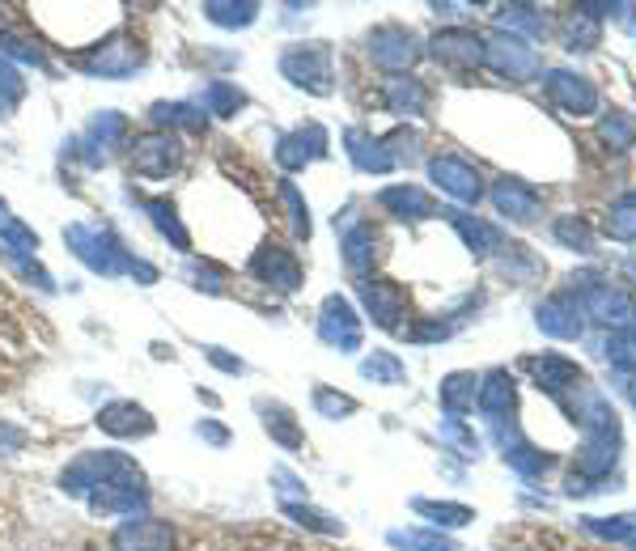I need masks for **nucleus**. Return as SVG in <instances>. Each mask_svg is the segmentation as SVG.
<instances>
[{
    "label": "nucleus",
    "instance_id": "obj_1",
    "mask_svg": "<svg viewBox=\"0 0 636 551\" xmlns=\"http://www.w3.org/2000/svg\"><path fill=\"white\" fill-rule=\"evenodd\" d=\"M484 60H488L501 77H510V81H526V77L539 73V56H535V47H526L517 35H505V30L484 47Z\"/></svg>",
    "mask_w": 636,
    "mask_h": 551
},
{
    "label": "nucleus",
    "instance_id": "obj_18",
    "mask_svg": "<svg viewBox=\"0 0 636 551\" xmlns=\"http://www.w3.org/2000/svg\"><path fill=\"white\" fill-rule=\"evenodd\" d=\"M382 204L395 208L399 217H433V199L416 187H391V192H382Z\"/></svg>",
    "mask_w": 636,
    "mask_h": 551
},
{
    "label": "nucleus",
    "instance_id": "obj_32",
    "mask_svg": "<svg viewBox=\"0 0 636 551\" xmlns=\"http://www.w3.org/2000/svg\"><path fill=\"white\" fill-rule=\"evenodd\" d=\"M628 394H633V403H636V382H633V387H628Z\"/></svg>",
    "mask_w": 636,
    "mask_h": 551
},
{
    "label": "nucleus",
    "instance_id": "obj_13",
    "mask_svg": "<svg viewBox=\"0 0 636 551\" xmlns=\"http://www.w3.org/2000/svg\"><path fill=\"white\" fill-rule=\"evenodd\" d=\"M98 425L111 429V433H149V429H154V425H149V412H145V407H132V403L107 407V412L98 416Z\"/></svg>",
    "mask_w": 636,
    "mask_h": 551
},
{
    "label": "nucleus",
    "instance_id": "obj_30",
    "mask_svg": "<svg viewBox=\"0 0 636 551\" xmlns=\"http://www.w3.org/2000/svg\"><path fill=\"white\" fill-rule=\"evenodd\" d=\"M318 403H322L327 412H353V403H348V399H331V394H318Z\"/></svg>",
    "mask_w": 636,
    "mask_h": 551
},
{
    "label": "nucleus",
    "instance_id": "obj_24",
    "mask_svg": "<svg viewBox=\"0 0 636 551\" xmlns=\"http://www.w3.org/2000/svg\"><path fill=\"white\" fill-rule=\"evenodd\" d=\"M556 237L564 242V246H573V250H590V225L582 221V217H560L556 221Z\"/></svg>",
    "mask_w": 636,
    "mask_h": 551
},
{
    "label": "nucleus",
    "instance_id": "obj_5",
    "mask_svg": "<svg viewBox=\"0 0 636 551\" xmlns=\"http://www.w3.org/2000/svg\"><path fill=\"white\" fill-rule=\"evenodd\" d=\"M183 161V149H179V140L174 136H166V132H154V136H145L140 145H136V154H132V166H136V174H149V179H161V174H170L174 166Z\"/></svg>",
    "mask_w": 636,
    "mask_h": 551
},
{
    "label": "nucleus",
    "instance_id": "obj_2",
    "mask_svg": "<svg viewBox=\"0 0 636 551\" xmlns=\"http://www.w3.org/2000/svg\"><path fill=\"white\" fill-rule=\"evenodd\" d=\"M526 369L535 374L539 391H548L552 399H564L568 391H582V382H586V374H582L568 356H556V353L530 356V360H526Z\"/></svg>",
    "mask_w": 636,
    "mask_h": 551
},
{
    "label": "nucleus",
    "instance_id": "obj_12",
    "mask_svg": "<svg viewBox=\"0 0 636 551\" xmlns=\"http://www.w3.org/2000/svg\"><path fill=\"white\" fill-rule=\"evenodd\" d=\"M360 293H365V306H369V315L378 318L382 327H395V318L403 315V293H399L395 284H382V280L374 284V280H369Z\"/></svg>",
    "mask_w": 636,
    "mask_h": 551
},
{
    "label": "nucleus",
    "instance_id": "obj_21",
    "mask_svg": "<svg viewBox=\"0 0 636 551\" xmlns=\"http://www.w3.org/2000/svg\"><path fill=\"white\" fill-rule=\"evenodd\" d=\"M501 26L526 30V35H543V30H548V22L539 17V9H530V4H510V9H501Z\"/></svg>",
    "mask_w": 636,
    "mask_h": 551
},
{
    "label": "nucleus",
    "instance_id": "obj_10",
    "mask_svg": "<svg viewBox=\"0 0 636 551\" xmlns=\"http://www.w3.org/2000/svg\"><path fill=\"white\" fill-rule=\"evenodd\" d=\"M492 199H497V208H501L510 221H535V217H539V192L526 187V183H517V179L497 183Z\"/></svg>",
    "mask_w": 636,
    "mask_h": 551
},
{
    "label": "nucleus",
    "instance_id": "obj_15",
    "mask_svg": "<svg viewBox=\"0 0 636 551\" xmlns=\"http://www.w3.org/2000/svg\"><path fill=\"white\" fill-rule=\"evenodd\" d=\"M564 42L573 47V51H590L598 42V17L590 9H573L568 17H564Z\"/></svg>",
    "mask_w": 636,
    "mask_h": 551
},
{
    "label": "nucleus",
    "instance_id": "obj_22",
    "mask_svg": "<svg viewBox=\"0 0 636 551\" xmlns=\"http://www.w3.org/2000/svg\"><path fill=\"white\" fill-rule=\"evenodd\" d=\"M586 526L602 535V539H615V543H633L636 548V522L628 517H586Z\"/></svg>",
    "mask_w": 636,
    "mask_h": 551
},
{
    "label": "nucleus",
    "instance_id": "obj_6",
    "mask_svg": "<svg viewBox=\"0 0 636 551\" xmlns=\"http://www.w3.org/2000/svg\"><path fill=\"white\" fill-rule=\"evenodd\" d=\"M429 174H433V183H438L441 192H450L454 199H467V204H476L484 196V183H479V174L467 166V161L458 158H433L429 161Z\"/></svg>",
    "mask_w": 636,
    "mask_h": 551
},
{
    "label": "nucleus",
    "instance_id": "obj_3",
    "mask_svg": "<svg viewBox=\"0 0 636 551\" xmlns=\"http://www.w3.org/2000/svg\"><path fill=\"white\" fill-rule=\"evenodd\" d=\"M548 98L556 102L564 115H595L598 111V89L577 73H548Z\"/></svg>",
    "mask_w": 636,
    "mask_h": 551
},
{
    "label": "nucleus",
    "instance_id": "obj_26",
    "mask_svg": "<svg viewBox=\"0 0 636 551\" xmlns=\"http://www.w3.org/2000/svg\"><path fill=\"white\" fill-rule=\"evenodd\" d=\"M391 98H395L399 111H425V89L416 85V81H395V89H391Z\"/></svg>",
    "mask_w": 636,
    "mask_h": 551
},
{
    "label": "nucleus",
    "instance_id": "obj_25",
    "mask_svg": "<svg viewBox=\"0 0 636 551\" xmlns=\"http://www.w3.org/2000/svg\"><path fill=\"white\" fill-rule=\"evenodd\" d=\"M230 551H327V548H310V543H293V539H259V535H250V539H238Z\"/></svg>",
    "mask_w": 636,
    "mask_h": 551
},
{
    "label": "nucleus",
    "instance_id": "obj_16",
    "mask_svg": "<svg viewBox=\"0 0 636 551\" xmlns=\"http://www.w3.org/2000/svg\"><path fill=\"white\" fill-rule=\"evenodd\" d=\"M607 234L615 242H636V192L620 196L607 212Z\"/></svg>",
    "mask_w": 636,
    "mask_h": 551
},
{
    "label": "nucleus",
    "instance_id": "obj_7",
    "mask_svg": "<svg viewBox=\"0 0 636 551\" xmlns=\"http://www.w3.org/2000/svg\"><path fill=\"white\" fill-rule=\"evenodd\" d=\"M433 56L450 69H479L484 64V42L472 30H441L433 39Z\"/></svg>",
    "mask_w": 636,
    "mask_h": 551
},
{
    "label": "nucleus",
    "instance_id": "obj_4",
    "mask_svg": "<svg viewBox=\"0 0 636 551\" xmlns=\"http://www.w3.org/2000/svg\"><path fill=\"white\" fill-rule=\"evenodd\" d=\"M111 551H174V530L158 517H140L115 530Z\"/></svg>",
    "mask_w": 636,
    "mask_h": 551
},
{
    "label": "nucleus",
    "instance_id": "obj_19",
    "mask_svg": "<svg viewBox=\"0 0 636 551\" xmlns=\"http://www.w3.org/2000/svg\"><path fill=\"white\" fill-rule=\"evenodd\" d=\"M445 217L454 221V230L467 237V246H472L476 255H488V250L501 242L497 230H492V225H484V221H476V217H463V212H445Z\"/></svg>",
    "mask_w": 636,
    "mask_h": 551
},
{
    "label": "nucleus",
    "instance_id": "obj_23",
    "mask_svg": "<svg viewBox=\"0 0 636 551\" xmlns=\"http://www.w3.org/2000/svg\"><path fill=\"white\" fill-rule=\"evenodd\" d=\"M391 543L403 551H458L454 543H445V539H438V535H420V530H395Z\"/></svg>",
    "mask_w": 636,
    "mask_h": 551
},
{
    "label": "nucleus",
    "instance_id": "obj_27",
    "mask_svg": "<svg viewBox=\"0 0 636 551\" xmlns=\"http://www.w3.org/2000/svg\"><path fill=\"white\" fill-rule=\"evenodd\" d=\"M416 510L438 517V522L445 517V526H467V522H472V510H463V505H429V501H420Z\"/></svg>",
    "mask_w": 636,
    "mask_h": 551
},
{
    "label": "nucleus",
    "instance_id": "obj_9",
    "mask_svg": "<svg viewBox=\"0 0 636 551\" xmlns=\"http://www.w3.org/2000/svg\"><path fill=\"white\" fill-rule=\"evenodd\" d=\"M539 327L556 340H577L582 335V318H577V302L573 293H560V297H548L539 306Z\"/></svg>",
    "mask_w": 636,
    "mask_h": 551
},
{
    "label": "nucleus",
    "instance_id": "obj_28",
    "mask_svg": "<svg viewBox=\"0 0 636 551\" xmlns=\"http://www.w3.org/2000/svg\"><path fill=\"white\" fill-rule=\"evenodd\" d=\"M602 136H607L615 149H628V145H633V127H628L620 115H611L607 123H602Z\"/></svg>",
    "mask_w": 636,
    "mask_h": 551
},
{
    "label": "nucleus",
    "instance_id": "obj_31",
    "mask_svg": "<svg viewBox=\"0 0 636 551\" xmlns=\"http://www.w3.org/2000/svg\"><path fill=\"white\" fill-rule=\"evenodd\" d=\"M26 433H17V429H0V445H22Z\"/></svg>",
    "mask_w": 636,
    "mask_h": 551
},
{
    "label": "nucleus",
    "instance_id": "obj_20",
    "mask_svg": "<svg viewBox=\"0 0 636 551\" xmlns=\"http://www.w3.org/2000/svg\"><path fill=\"white\" fill-rule=\"evenodd\" d=\"M602 348H607V360H611L615 369H628V374H636V331H624V327H620V331H611Z\"/></svg>",
    "mask_w": 636,
    "mask_h": 551
},
{
    "label": "nucleus",
    "instance_id": "obj_14",
    "mask_svg": "<svg viewBox=\"0 0 636 551\" xmlns=\"http://www.w3.org/2000/svg\"><path fill=\"white\" fill-rule=\"evenodd\" d=\"M479 407L488 416H505L514 407V378L510 374H488L479 387Z\"/></svg>",
    "mask_w": 636,
    "mask_h": 551
},
{
    "label": "nucleus",
    "instance_id": "obj_17",
    "mask_svg": "<svg viewBox=\"0 0 636 551\" xmlns=\"http://www.w3.org/2000/svg\"><path fill=\"white\" fill-rule=\"evenodd\" d=\"M476 399H479L476 374H454V378H445V387H441V403H445L450 412H467V407H476Z\"/></svg>",
    "mask_w": 636,
    "mask_h": 551
},
{
    "label": "nucleus",
    "instance_id": "obj_8",
    "mask_svg": "<svg viewBox=\"0 0 636 551\" xmlns=\"http://www.w3.org/2000/svg\"><path fill=\"white\" fill-rule=\"evenodd\" d=\"M369 51H374V60L382 64V69H407L420 51H416V39L407 35V30H399V26H387V30H378L374 39H369Z\"/></svg>",
    "mask_w": 636,
    "mask_h": 551
},
{
    "label": "nucleus",
    "instance_id": "obj_29",
    "mask_svg": "<svg viewBox=\"0 0 636 551\" xmlns=\"http://www.w3.org/2000/svg\"><path fill=\"white\" fill-rule=\"evenodd\" d=\"M365 374H369V378H391V382H399V378H403V369H399L395 360H387V356H374V360H365Z\"/></svg>",
    "mask_w": 636,
    "mask_h": 551
},
{
    "label": "nucleus",
    "instance_id": "obj_11",
    "mask_svg": "<svg viewBox=\"0 0 636 551\" xmlns=\"http://www.w3.org/2000/svg\"><path fill=\"white\" fill-rule=\"evenodd\" d=\"M586 315L598 318V322H624L633 315V306H628V297L620 289L595 284V289H586Z\"/></svg>",
    "mask_w": 636,
    "mask_h": 551
}]
</instances>
